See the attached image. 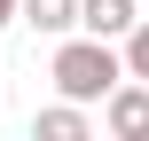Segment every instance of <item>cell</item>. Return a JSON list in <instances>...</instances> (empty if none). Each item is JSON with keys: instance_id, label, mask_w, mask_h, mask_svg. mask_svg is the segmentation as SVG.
Instances as JSON below:
<instances>
[{"instance_id": "cell-2", "label": "cell", "mask_w": 149, "mask_h": 141, "mask_svg": "<svg viewBox=\"0 0 149 141\" xmlns=\"http://www.w3.org/2000/svg\"><path fill=\"white\" fill-rule=\"evenodd\" d=\"M102 126L118 141H149V86L141 78H118V86L102 94Z\"/></svg>"}, {"instance_id": "cell-5", "label": "cell", "mask_w": 149, "mask_h": 141, "mask_svg": "<svg viewBox=\"0 0 149 141\" xmlns=\"http://www.w3.org/2000/svg\"><path fill=\"white\" fill-rule=\"evenodd\" d=\"M16 16H24L31 31H47V39H63V31L79 24V0H16Z\"/></svg>"}, {"instance_id": "cell-1", "label": "cell", "mask_w": 149, "mask_h": 141, "mask_svg": "<svg viewBox=\"0 0 149 141\" xmlns=\"http://www.w3.org/2000/svg\"><path fill=\"white\" fill-rule=\"evenodd\" d=\"M47 78H55V94H63V102H102V94L126 78V63H118V47H110V39L79 31V39H63V47H55Z\"/></svg>"}, {"instance_id": "cell-4", "label": "cell", "mask_w": 149, "mask_h": 141, "mask_svg": "<svg viewBox=\"0 0 149 141\" xmlns=\"http://www.w3.org/2000/svg\"><path fill=\"white\" fill-rule=\"evenodd\" d=\"M31 141H86V102H55L31 118Z\"/></svg>"}, {"instance_id": "cell-3", "label": "cell", "mask_w": 149, "mask_h": 141, "mask_svg": "<svg viewBox=\"0 0 149 141\" xmlns=\"http://www.w3.org/2000/svg\"><path fill=\"white\" fill-rule=\"evenodd\" d=\"M134 24V0H79V24L71 31H94V39H126Z\"/></svg>"}, {"instance_id": "cell-6", "label": "cell", "mask_w": 149, "mask_h": 141, "mask_svg": "<svg viewBox=\"0 0 149 141\" xmlns=\"http://www.w3.org/2000/svg\"><path fill=\"white\" fill-rule=\"evenodd\" d=\"M118 63H126V78H141V86H149V24H141V16L126 24V55H118Z\"/></svg>"}, {"instance_id": "cell-7", "label": "cell", "mask_w": 149, "mask_h": 141, "mask_svg": "<svg viewBox=\"0 0 149 141\" xmlns=\"http://www.w3.org/2000/svg\"><path fill=\"white\" fill-rule=\"evenodd\" d=\"M8 24H16V0H0V31H8Z\"/></svg>"}]
</instances>
